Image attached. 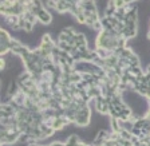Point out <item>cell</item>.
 Masks as SVG:
<instances>
[{
	"mask_svg": "<svg viewBox=\"0 0 150 146\" xmlns=\"http://www.w3.org/2000/svg\"><path fill=\"white\" fill-rule=\"evenodd\" d=\"M36 18H38V20L44 26L51 24V22H52V15L48 12V9H47L46 7H42V8L38 11Z\"/></svg>",
	"mask_w": 150,
	"mask_h": 146,
	"instance_id": "obj_1",
	"label": "cell"
},
{
	"mask_svg": "<svg viewBox=\"0 0 150 146\" xmlns=\"http://www.w3.org/2000/svg\"><path fill=\"white\" fill-rule=\"evenodd\" d=\"M75 20H76L79 24H84V26H86V15H84V12L78 13V15L75 16Z\"/></svg>",
	"mask_w": 150,
	"mask_h": 146,
	"instance_id": "obj_2",
	"label": "cell"
},
{
	"mask_svg": "<svg viewBox=\"0 0 150 146\" xmlns=\"http://www.w3.org/2000/svg\"><path fill=\"white\" fill-rule=\"evenodd\" d=\"M27 146H47V145H42L39 142H31V143H28Z\"/></svg>",
	"mask_w": 150,
	"mask_h": 146,
	"instance_id": "obj_3",
	"label": "cell"
},
{
	"mask_svg": "<svg viewBox=\"0 0 150 146\" xmlns=\"http://www.w3.org/2000/svg\"><path fill=\"white\" fill-rule=\"evenodd\" d=\"M146 36H147V39H149V40H150V30H149V32H147V35H146Z\"/></svg>",
	"mask_w": 150,
	"mask_h": 146,
	"instance_id": "obj_4",
	"label": "cell"
}]
</instances>
